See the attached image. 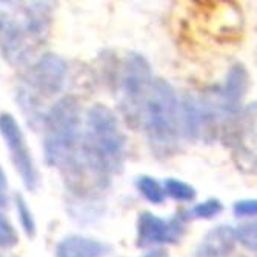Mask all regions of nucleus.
Returning a JSON list of instances; mask_svg holds the SVG:
<instances>
[{
  "mask_svg": "<svg viewBox=\"0 0 257 257\" xmlns=\"http://www.w3.org/2000/svg\"><path fill=\"white\" fill-rule=\"evenodd\" d=\"M82 137L76 163L65 173L69 191H85L86 179L97 191H105L114 176L123 171L128 137L111 108L94 103L82 122Z\"/></svg>",
  "mask_w": 257,
  "mask_h": 257,
  "instance_id": "1",
  "label": "nucleus"
},
{
  "mask_svg": "<svg viewBox=\"0 0 257 257\" xmlns=\"http://www.w3.org/2000/svg\"><path fill=\"white\" fill-rule=\"evenodd\" d=\"M54 4L0 2V54L13 66L27 63L50 36Z\"/></svg>",
  "mask_w": 257,
  "mask_h": 257,
  "instance_id": "2",
  "label": "nucleus"
},
{
  "mask_svg": "<svg viewBox=\"0 0 257 257\" xmlns=\"http://www.w3.org/2000/svg\"><path fill=\"white\" fill-rule=\"evenodd\" d=\"M80 137V103L74 96H63L48 108L42 119V147L46 165L66 173L76 163Z\"/></svg>",
  "mask_w": 257,
  "mask_h": 257,
  "instance_id": "3",
  "label": "nucleus"
},
{
  "mask_svg": "<svg viewBox=\"0 0 257 257\" xmlns=\"http://www.w3.org/2000/svg\"><path fill=\"white\" fill-rule=\"evenodd\" d=\"M140 125L145 130L154 156L167 159L179 151L182 140L179 96L168 80H153Z\"/></svg>",
  "mask_w": 257,
  "mask_h": 257,
  "instance_id": "4",
  "label": "nucleus"
},
{
  "mask_svg": "<svg viewBox=\"0 0 257 257\" xmlns=\"http://www.w3.org/2000/svg\"><path fill=\"white\" fill-rule=\"evenodd\" d=\"M66 77L68 63L62 56L54 53L42 54L28 68L16 92V100L25 114L28 125L36 126L42 123L45 112L48 111L46 105L62 92Z\"/></svg>",
  "mask_w": 257,
  "mask_h": 257,
  "instance_id": "5",
  "label": "nucleus"
},
{
  "mask_svg": "<svg viewBox=\"0 0 257 257\" xmlns=\"http://www.w3.org/2000/svg\"><path fill=\"white\" fill-rule=\"evenodd\" d=\"M154 76L150 60L140 53H128L120 65L117 76L119 105L126 123L137 126L142 123V112L150 94Z\"/></svg>",
  "mask_w": 257,
  "mask_h": 257,
  "instance_id": "6",
  "label": "nucleus"
},
{
  "mask_svg": "<svg viewBox=\"0 0 257 257\" xmlns=\"http://www.w3.org/2000/svg\"><path fill=\"white\" fill-rule=\"evenodd\" d=\"M0 137L4 139V144L8 148L11 162L20 176L23 186L30 193H36L40 185V174L27 144L25 134L11 112H0Z\"/></svg>",
  "mask_w": 257,
  "mask_h": 257,
  "instance_id": "7",
  "label": "nucleus"
},
{
  "mask_svg": "<svg viewBox=\"0 0 257 257\" xmlns=\"http://www.w3.org/2000/svg\"><path fill=\"white\" fill-rule=\"evenodd\" d=\"M179 213L171 219H162L154 213L144 211L137 217V248H163V245H176L186 232V216Z\"/></svg>",
  "mask_w": 257,
  "mask_h": 257,
  "instance_id": "8",
  "label": "nucleus"
},
{
  "mask_svg": "<svg viewBox=\"0 0 257 257\" xmlns=\"http://www.w3.org/2000/svg\"><path fill=\"white\" fill-rule=\"evenodd\" d=\"M249 88V74L245 65L234 63L225 76L222 85L211 92L213 102L225 119V125L234 122L242 114V103ZM223 130V128H222Z\"/></svg>",
  "mask_w": 257,
  "mask_h": 257,
  "instance_id": "9",
  "label": "nucleus"
},
{
  "mask_svg": "<svg viewBox=\"0 0 257 257\" xmlns=\"http://www.w3.org/2000/svg\"><path fill=\"white\" fill-rule=\"evenodd\" d=\"M234 226L222 223L209 229L194 249L193 257H229L236 248Z\"/></svg>",
  "mask_w": 257,
  "mask_h": 257,
  "instance_id": "10",
  "label": "nucleus"
},
{
  "mask_svg": "<svg viewBox=\"0 0 257 257\" xmlns=\"http://www.w3.org/2000/svg\"><path fill=\"white\" fill-rule=\"evenodd\" d=\"M112 246L99 239H92L80 234L63 237L56 245V257H108Z\"/></svg>",
  "mask_w": 257,
  "mask_h": 257,
  "instance_id": "11",
  "label": "nucleus"
},
{
  "mask_svg": "<svg viewBox=\"0 0 257 257\" xmlns=\"http://www.w3.org/2000/svg\"><path fill=\"white\" fill-rule=\"evenodd\" d=\"M163 185V191H165V196L173 199L174 202L179 203H191L196 200L197 197V191L193 185H190L188 182H183L180 179L176 177H168L165 179Z\"/></svg>",
  "mask_w": 257,
  "mask_h": 257,
  "instance_id": "12",
  "label": "nucleus"
},
{
  "mask_svg": "<svg viewBox=\"0 0 257 257\" xmlns=\"http://www.w3.org/2000/svg\"><path fill=\"white\" fill-rule=\"evenodd\" d=\"M136 188L139 194L151 205L159 206L167 199L165 191H163V185L153 176H139L136 179Z\"/></svg>",
  "mask_w": 257,
  "mask_h": 257,
  "instance_id": "13",
  "label": "nucleus"
},
{
  "mask_svg": "<svg viewBox=\"0 0 257 257\" xmlns=\"http://www.w3.org/2000/svg\"><path fill=\"white\" fill-rule=\"evenodd\" d=\"M13 200H14V206H16L17 219L20 222L23 232H25L28 239H34L36 232H37V225H36V219H34V214L31 211L28 202L20 193H16L13 196Z\"/></svg>",
  "mask_w": 257,
  "mask_h": 257,
  "instance_id": "14",
  "label": "nucleus"
},
{
  "mask_svg": "<svg viewBox=\"0 0 257 257\" xmlns=\"http://www.w3.org/2000/svg\"><path fill=\"white\" fill-rule=\"evenodd\" d=\"M223 211V203L217 197H209L191 206L190 211H186V219H199V220H211L220 216Z\"/></svg>",
  "mask_w": 257,
  "mask_h": 257,
  "instance_id": "15",
  "label": "nucleus"
},
{
  "mask_svg": "<svg viewBox=\"0 0 257 257\" xmlns=\"http://www.w3.org/2000/svg\"><path fill=\"white\" fill-rule=\"evenodd\" d=\"M236 231V242L240 243L246 251H257V226L255 222H246L234 228Z\"/></svg>",
  "mask_w": 257,
  "mask_h": 257,
  "instance_id": "16",
  "label": "nucleus"
},
{
  "mask_svg": "<svg viewBox=\"0 0 257 257\" xmlns=\"http://www.w3.org/2000/svg\"><path fill=\"white\" fill-rule=\"evenodd\" d=\"M19 243V234L16 232L14 226L8 220V217L0 209V248L10 249Z\"/></svg>",
  "mask_w": 257,
  "mask_h": 257,
  "instance_id": "17",
  "label": "nucleus"
},
{
  "mask_svg": "<svg viewBox=\"0 0 257 257\" xmlns=\"http://www.w3.org/2000/svg\"><path fill=\"white\" fill-rule=\"evenodd\" d=\"M232 214L239 219L249 217L254 219L257 214V200L255 199H240L232 205Z\"/></svg>",
  "mask_w": 257,
  "mask_h": 257,
  "instance_id": "18",
  "label": "nucleus"
},
{
  "mask_svg": "<svg viewBox=\"0 0 257 257\" xmlns=\"http://www.w3.org/2000/svg\"><path fill=\"white\" fill-rule=\"evenodd\" d=\"M10 199H8V179L4 171V168L0 167V209L8 208Z\"/></svg>",
  "mask_w": 257,
  "mask_h": 257,
  "instance_id": "19",
  "label": "nucleus"
},
{
  "mask_svg": "<svg viewBox=\"0 0 257 257\" xmlns=\"http://www.w3.org/2000/svg\"><path fill=\"white\" fill-rule=\"evenodd\" d=\"M168 251L165 248H150L139 257H168Z\"/></svg>",
  "mask_w": 257,
  "mask_h": 257,
  "instance_id": "20",
  "label": "nucleus"
}]
</instances>
